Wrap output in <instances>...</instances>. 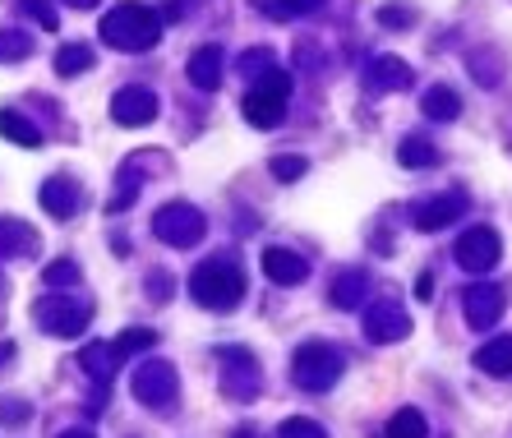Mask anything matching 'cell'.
<instances>
[{
	"label": "cell",
	"instance_id": "21",
	"mask_svg": "<svg viewBox=\"0 0 512 438\" xmlns=\"http://www.w3.org/2000/svg\"><path fill=\"white\" fill-rule=\"evenodd\" d=\"M116 365H120V356L111 342H93V346H84V356H79V369H88L93 383H111L116 379Z\"/></svg>",
	"mask_w": 512,
	"mask_h": 438
},
{
	"label": "cell",
	"instance_id": "16",
	"mask_svg": "<svg viewBox=\"0 0 512 438\" xmlns=\"http://www.w3.org/2000/svg\"><path fill=\"white\" fill-rule=\"evenodd\" d=\"M37 231L19 217H0V259H33L37 254Z\"/></svg>",
	"mask_w": 512,
	"mask_h": 438
},
{
	"label": "cell",
	"instance_id": "43",
	"mask_svg": "<svg viewBox=\"0 0 512 438\" xmlns=\"http://www.w3.org/2000/svg\"><path fill=\"white\" fill-rule=\"evenodd\" d=\"M240 438H250V434H240Z\"/></svg>",
	"mask_w": 512,
	"mask_h": 438
},
{
	"label": "cell",
	"instance_id": "40",
	"mask_svg": "<svg viewBox=\"0 0 512 438\" xmlns=\"http://www.w3.org/2000/svg\"><path fill=\"white\" fill-rule=\"evenodd\" d=\"M10 360H14V346L5 342V346H0V365H10Z\"/></svg>",
	"mask_w": 512,
	"mask_h": 438
},
{
	"label": "cell",
	"instance_id": "29",
	"mask_svg": "<svg viewBox=\"0 0 512 438\" xmlns=\"http://www.w3.org/2000/svg\"><path fill=\"white\" fill-rule=\"evenodd\" d=\"M79 263L74 259H56V263H47V268H42V282L51 286V291H56V286H79Z\"/></svg>",
	"mask_w": 512,
	"mask_h": 438
},
{
	"label": "cell",
	"instance_id": "2",
	"mask_svg": "<svg viewBox=\"0 0 512 438\" xmlns=\"http://www.w3.org/2000/svg\"><path fill=\"white\" fill-rule=\"evenodd\" d=\"M102 42L116 51H130V56L153 51L162 42V14H153L139 0H120L116 10L102 19Z\"/></svg>",
	"mask_w": 512,
	"mask_h": 438
},
{
	"label": "cell",
	"instance_id": "15",
	"mask_svg": "<svg viewBox=\"0 0 512 438\" xmlns=\"http://www.w3.org/2000/svg\"><path fill=\"white\" fill-rule=\"evenodd\" d=\"M462 213H466V194H439V199H429L416 208V226L420 231H443V226H453Z\"/></svg>",
	"mask_w": 512,
	"mask_h": 438
},
{
	"label": "cell",
	"instance_id": "19",
	"mask_svg": "<svg viewBox=\"0 0 512 438\" xmlns=\"http://www.w3.org/2000/svg\"><path fill=\"white\" fill-rule=\"evenodd\" d=\"M190 83L199 88V93H213V88H222V47H199L190 56Z\"/></svg>",
	"mask_w": 512,
	"mask_h": 438
},
{
	"label": "cell",
	"instance_id": "39",
	"mask_svg": "<svg viewBox=\"0 0 512 438\" xmlns=\"http://www.w3.org/2000/svg\"><path fill=\"white\" fill-rule=\"evenodd\" d=\"M286 5H291V14H296V10H314L319 0H286Z\"/></svg>",
	"mask_w": 512,
	"mask_h": 438
},
{
	"label": "cell",
	"instance_id": "8",
	"mask_svg": "<svg viewBox=\"0 0 512 438\" xmlns=\"http://www.w3.org/2000/svg\"><path fill=\"white\" fill-rule=\"evenodd\" d=\"M406 332H411V314H406L402 300L397 296L370 300V309H365V337L374 346H393V342H402Z\"/></svg>",
	"mask_w": 512,
	"mask_h": 438
},
{
	"label": "cell",
	"instance_id": "18",
	"mask_svg": "<svg viewBox=\"0 0 512 438\" xmlns=\"http://www.w3.org/2000/svg\"><path fill=\"white\" fill-rule=\"evenodd\" d=\"M365 296H370V273H365V268H346V273H337L333 286H328V300H333L337 309H360Z\"/></svg>",
	"mask_w": 512,
	"mask_h": 438
},
{
	"label": "cell",
	"instance_id": "4",
	"mask_svg": "<svg viewBox=\"0 0 512 438\" xmlns=\"http://www.w3.org/2000/svg\"><path fill=\"white\" fill-rule=\"evenodd\" d=\"M33 323L47 337H79V332H88V323H93V300H84V296H42L33 305Z\"/></svg>",
	"mask_w": 512,
	"mask_h": 438
},
{
	"label": "cell",
	"instance_id": "37",
	"mask_svg": "<svg viewBox=\"0 0 512 438\" xmlns=\"http://www.w3.org/2000/svg\"><path fill=\"white\" fill-rule=\"evenodd\" d=\"M254 10H263L268 19H291V5H286V0H254Z\"/></svg>",
	"mask_w": 512,
	"mask_h": 438
},
{
	"label": "cell",
	"instance_id": "30",
	"mask_svg": "<svg viewBox=\"0 0 512 438\" xmlns=\"http://www.w3.org/2000/svg\"><path fill=\"white\" fill-rule=\"evenodd\" d=\"M153 342H157V332H148V328H125L111 346H116V356L125 360V356H134V351H148Z\"/></svg>",
	"mask_w": 512,
	"mask_h": 438
},
{
	"label": "cell",
	"instance_id": "25",
	"mask_svg": "<svg viewBox=\"0 0 512 438\" xmlns=\"http://www.w3.org/2000/svg\"><path fill=\"white\" fill-rule=\"evenodd\" d=\"M397 157H402V166H416V171L439 166V148H434L429 139H420V134H406L402 148H397Z\"/></svg>",
	"mask_w": 512,
	"mask_h": 438
},
{
	"label": "cell",
	"instance_id": "7",
	"mask_svg": "<svg viewBox=\"0 0 512 438\" xmlns=\"http://www.w3.org/2000/svg\"><path fill=\"white\" fill-rule=\"evenodd\" d=\"M130 392L143 406H171L180 392L176 365H167V360H139V365H134V379H130Z\"/></svg>",
	"mask_w": 512,
	"mask_h": 438
},
{
	"label": "cell",
	"instance_id": "13",
	"mask_svg": "<svg viewBox=\"0 0 512 438\" xmlns=\"http://www.w3.org/2000/svg\"><path fill=\"white\" fill-rule=\"evenodd\" d=\"M411 65H406L402 56H374L370 70H365V88L370 93H402V88H411Z\"/></svg>",
	"mask_w": 512,
	"mask_h": 438
},
{
	"label": "cell",
	"instance_id": "26",
	"mask_svg": "<svg viewBox=\"0 0 512 438\" xmlns=\"http://www.w3.org/2000/svg\"><path fill=\"white\" fill-rule=\"evenodd\" d=\"M33 37L24 28H0V65H14V60H28L33 56Z\"/></svg>",
	"mask_w": 512,
	"mask_h": 438
},
{
	"label": "cell",
	"instance_id": "35",
	"mask_svg": "<svg viewBox=\"0 0 512 438\" xmlns=\"http://www.w3.org/2000/svg\"><path fill=\"white\" fill-rule=\"evenodd\" d=\"M379 24L383 28H411V24H416V10H411V5H383Z\"/></svg>",
	"mask_w": 512,
	"mask_h": 438
},
{
	"label": "cell",
	"instance_id": "42",
	"mask_svg": "<svg viewBox=\"0 0 512 438\" xmlns=\"http://www.w3.org/2000/svg\"><path fill=\"white\" fill-rule=\"evenodd\" d=\"M60 438H93V434H88V429H65Z\"/></svg>",
	"mask_w": 512,
	"mask_h": 438
},
{
	"label": "cell",
	"instance_id": "28",
	"mask_svg": "<svg viewBox=\"0 0 512 438\" xmlns=\"http://www.w3.org/2000/svg\"><path fill=\"white\" fill-rule=\"evenodd\" d=\"M84 70H93V51H88V47H79V42H74V47H60L56 51V74H60V79H74V74H84Z\"/></svg>",
	"mask_w": 512,
	"mask_h": 438
},
{
	"label": "cell",
	"instance_id": "33",
	"mask_svg": "<svg viewBox=\"0 0 512 438\" xmlns=\"http://www.w3.org/2000/svg\"><path fill=\"white\" fill-rule=\"evenodd\" d=\"M24 14L28 19H37V28H47V33H56L60 28V14L51 0H24Z\"/></svg>",
	"mask_w": 512,
	"mask_h": 438
},
{
	"label": "cell",
	"instance_id": "1",
	"mask_svg": "<svg viewBox=\"0 0 512 438\" xmlns=\"http://www.w3.org/2000/svg\"><path fill=\"white\" fill-rule=\"evenodd\" d=\"M190 296L213 314H231L245 296V268L236 263V254H217V259H203L190 277Z\"/></svg>",
	"mask_w": 512,
	"mask_h": 438
},
{
	"label": "cell",
	"instance_id": "41",
	"mask_svg": "<svg viewBox=\"0 0 512 438\" xmlns=\"http://www.w3.org/2000/svg\"><path fill=\"white\" fill-rule=\"evenodd\" d=\"M65 5H74V10H93L97 0H65Z\"/></svg>",
	"mask_w": 512,
	"mask_h": 438
},
{
	"label": "cell",
	"instance_id": "24",
	"mask_svg": "<svg viewBox=\"0 0 512 438\" xmlns=\"http://www.w3.org/2000/svg\"><path fill=\"white\" fill-rule=\"evenodd\" d=\"M420 107H425L429 120H457V116H462V97H457L453 88H443V83H439V88H429V93H425V102H420Z\"/></svg>",
	"mask_w": 512,
	"mask_h": 438
},
{
	"label": "cell",
	"instance_id": "36",
	"mask_svg": "<svg viewBox=\"0 0 512 438\" xmlns=\"http://www.w3.org/2000/svg\"><path fill=\"white\" fill-rule=\"evenodd\" d=\"M273 176L277 180H300L305 176V157H273Z\"/></svg>",
	"mask_w": 512,
	"mask_h": 438
},
{
	"label": "cell",
	"instance_id": "17",
	"mask_svg": "<svg viewBox=\"0 0 512 438\" xmlns=\"http://www.w3.org/2000/svg\"><path fill=\"white\" fill-rule=\"evenodd\" d=\"M37 199H42V208H47L51 217H74L79 213V203H84V194H79V185H74L70 176H51Z\"/></svg>",
	"mask_w": 512,
	"mask_h": 438
},
{
	"label": "cell",
	"instance_id": "38",
	"mask_svg": "<svg viewBox=\"0 0 512 438\" xmlns=\"http://www.w3.org/2000/svg\"><path fill=\"white\" fill-rule=\"evenodd\" d=\"M416 296H420V300H434V277H429V273L416 282Z\"/></svg>",
	"mask_w": 512,
	"mask_h": 438
},
{
	"label": "cell",
	"instance_id": "10",
	"mask_svg": "<svg viewBox=\"0 0 512 438\" xmlns=\"http://www.w3.org/2000/svg\"><path fill=\"white\" fill-rule=\"evenodd\" d=\"M503 309H508V291L494 286V282H476V286H466L462 291V314L476 332L494 328V323L503 319Z\"/></svg>",
	"mask_w": 512,
	"mask_h": 438
},
{
	"label": "cell",
	"instance_id": "23",
	"mask_svg": "<svg viewBox=\"0 0 512 438\" xmlns=\"http://www.w3.org/2000/svg\"><path fill=\"white\" fill-rule=\"evenodd\" d=\"M120 190L107 199V213H125L134 199H139V157H130V162L120 166V176H116Z\"/></svg>",
	"mask_w": 512,
	"mask_h": 438
},
{
	"label": "cell",
	"instance_id": "22",
	"mask_svg": "<svg viewBox=\"0 0 512 438\" xmlns=\"http://www.w3.org/2000/svg\"><path fill=\"white\" fill-rule=\"evenodd\" d=\"M0 134L10 143H19V148H42V130H37L24 111H0Z\"/></svg>",
	"mask_w": 512,
	"mask_h": 438
},
{
	"label": "cell",
	"instance_id": "20",
	"mask_svg": "<svg viewBox=\"0 0 512 438\" xmlns=\"http://www.w3.org/2000/svg\"><path fill=\"white\" fill-rule=\"evenodd\" d=\"M476 369L489 379H512V337H489L476 351Z\"/></svg>",
	"mask_w": 512,
	"mask_h": 438
},
{
	"label": "cell",
	"instance_id": "32",
	"mask_svg": "<svg viewBox=\"0 0 512 438\" xmlns=\"http://www.w3.org/2000/svg\"><path fill=\"white\" fill-rule=\"evenodd\" d=\"M277 438H328V434H323L319 420H305V415H296V420H282V425H277Z\"/></svg>",
	"mask_w": 512,
	"mask_h": 438
},
{
	"label": "cell",
	"instance_id": "14",
	"mask_svg": "<svg viewBox=\"0 0 512 438\" xmlns=\"http://www.w3.org/2000/svg\"><path fill=\"white\" fill-rule=\"evenodd\" d=\"M263 277L277 282V286H300L305 277H310V263L300 259L296 249L273 245V249H263Z\"/></svg>",
	"mask_w": 512,
	"mask_h": 438
},
{
	"label": "cell",
	"instance_id": "3",
	"mask_svg": "<svg viewBox=\"0 0 512 438\" xmlns=\"http://www.w3.org/2000/svg\"><path fill=\"white\" fill-rule=\"evenodd\" d=\"M342 369H346V360L337 346L305 342L296 356H291V383H296L300 392H328L337 379H342Z\"/></svg>",
	"mask_w": 512,
	"mask_h": 438
},
{
	"label": "cell",
	"instance_id": "31",
	"mask_svg": "<svg viewBox=\"0 0 512 438\" xmlns=\"http://www.w3.org/2000/svg\"><path fill=\"white\" fill-rule=\"evenodd\" d=\"M33 420V406L24 402V397H0V425L5 429H19Z\"/></svg>",
	"mask_w": 512,
	"mask_h": 438
},
{
	"label": "cell",
	"instance_id": "11",
	"mask_svg": "<svg viewBox=\"0 0 512 438\" xmlns=\"http://www.w3.org/2000/svg\"><path fill=\"white\" fill-rule=\"evenodd\" d=\"M457 263H462L466 273H489L494 263L503 259V240L494 226H471L462 240H457Z\"/></svg>",
	"mask_w": 512,
	"mask_h": 438
},
{
	"label": "cell",
	"instance_id": "5",
	"mask_svg": "<svg viewBox=\"0 0 512 438\" xmlns=\"http://www.w3.org/2000/svg\"><path fill=\"white\" fill-rule=\"evenodd\" d=\"M259 88H254L250 97H245V120H250L254 130H277L286 120V93H291V74L286 70H268L259 74Z\"/></svg>",
	"mask_w": 512,
	"mask_h": 438
},
{
	"label": "cell",
	"instance_id": "27",
	"mask_svg": "<svg viewBox=\"0 0 512 438\" xmlns=\"http://www.w3.org/2000/svg\"><path fill=\"white\" fill-rule=\"evenodd\" d=\"M425 434H429V425L416 406H402V411L388 420V438H425Z\"/></svg>",
	"mask_w": 512,
	"mask_h": 438
},
{
	"label": "cell",
	"instance_id": "9",
	"mask_svg": "<svg viewBox=\"0 0 512 438\" xmlns=\"http://www.w3.org/2000/svg\"><path fill=\"white\" fill-rule=\"evenodd\" d=\"M217 365H222V392H227V397L250 402L254 392H259V360H254L245 346H222V351H217Z\"/></svg>",
	"mask_w": 512,
	"mask_h": 438
},
{
	"label": "cell",
	"instance_id": "34",
	"mask_svg": "<svg viewBox=\"0 0 512 438\" xmlns=\"http://www.w3.org/2000/svg\"><path fill=\"white\" fill-rule=\"evenodd\" d=\"M273 70V51H245V56H240V74H250V79H259V74H268Z\"/></svg>",
	"mask_w": 512,
	"mask_h": 438
},
{
	"label": "cell",
	"instance_id": "12",
	"mask_svg": "<svg viewBox=\"0 0 512 438\" xmlns=\"http://www.w3.org/2000/svg\"><path fill=\"white\" fill-rule=\"evenodd\" d=\"M111 120L116 125H125V130H139V125H153L157 120V93L153 88H120L116 97H111Z\"/></svg>",
	"mask_w": 512,
	"mask_h": 438
},
{
	"label": "cell",
	"instance_id": "6",
	"mask_svg": "<svg viewBox=\"0 0 512 438\" xmlns=\"http://www.w3.org/2000/svg\"><path fill=\"white\" fill-rule=\"evenodd\" d=\"M153 236L171 249H194L208 236V217L194 203H162L153 213Z\"/></svg>",
	"mask_w": 512,
	"mask_h": 438
}]
</instances>
